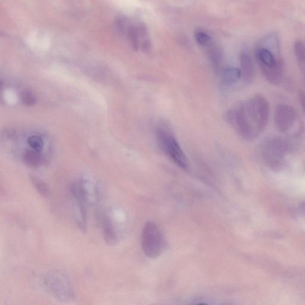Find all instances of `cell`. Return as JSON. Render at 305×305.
I'll return each instance as SVG.
<instances>
[{
    "mask_svg": "<svg viewBox=\"0 0 305 305\" xmlns=\"http://www.w3.org/2000/svg\"><path fill=\"white\" fill-rule=\"evenodd\" d=\"M269 117L267 99L256 95L248 100L240 103L226 113V120L243 139H255L265 129Z\"/></svg>",
    "mask_w": 305,
    "mask_h": 305,
    "instance_id": "cell-1",
    "label": "cell"
},
{
    "mask_svg": "<svg viewBox=\"0 0 305 305\" xmlns=\"http://www.w3.org/2000/svg\"><path fill=\"white\" fill-rule=\"evenodd\" d=\"M141 246L144 255L151 259L158 258L166 248V240L161 230L152 221L146 223L143 228Z\"/></svg>",
    "mask_w": 305,
    "mask_h": 305,
    "instance_id": "cell-2",
    "label": "cell"
},
{
    "mask_svg": "<svg viewBox=\"0 0 305 305\" xmlns=\"http://www.w3.org/2000/svg\"><path fill=\"white\" fill-rule=\"evenodd\" d=\"M156 136L160 148L176 165L181 168L187 170L188 161L187 157L177 140L173 136L171 130L165 125H160L157 128Z\"/></svg>",
    "mask_w": 305,
    "mask_h": 305,
    "instance_id": "cell-3",
    "label": "cell"
},
{
    "mask_svg": "<svg viewBox=\"0 0 305 305\" xmlns=\"http://www.w3.org/2000/svg\"><path fill=\"white\" fill-rule=\"evenodd\" d=\"M287 150L288 145L284 140L278 138L269 140L263 150L265 165L272 171H281L285 166V156Z\"/></svg>",
    "mask_w": 305,
    "mask_h": 305,
    "instance_id": "cell-4",
    "label": "cell"
},
{
    "mask_svg": "<svg viewBox=\"0 0 305 305\" xmlns=\"http://www.w3.org/2000/svg\"><path fill=\"white\" fill-rule=\"evenodd\" d=\"M45 284L50 293L57 299L70 300L74 296V291L68 277L59 271H52L45 277Z\"/></svg>",
    "mask_w": 305,
    "mask_h": 305,
    "instance_id": "cell-5",
    "label": "cell"
},
{
    "mask_svg": "<svg viewBox=\"0 0 305 305\" xmlns=\"http://www.w3.org/2000/svg\"><path fill=\"white\" fill-rule=\"evenodd\" d=\"M296 119V112L290 105H279L274 113L276 128L281 133H285L293 126Z\"/></svg>",
    "mask_w": 305,
    "mask_h": 305,
    "instance_id": "cell-6",
    "label": "cell"
},
{
    "mask_svg": "<svg viewBox=\"0 0 305 305\" xmlns=\"http://www.w3.org/2000/svg\"><path fill=\"white\" fill-rule=\"evenodd\" d=\"M240 61L244 81L247 83H252L255 78V72L251 57L248 53H242L240 54Z\"/></svg>",
    "mask_w": 305,
    "mask_h": 305,
    "instance_id": "cell-7",
    "label": "cell"
},
{
    "mask_svg": "<svg viewBox=\"0 0 305 305\" xmlns=\"http://www.w3.org/2000/svg\"><path fill=\"white\" fill-rule=\"evenodd\" d=\"M101 221L103 234L106 242L110 245H115L117 242L118 236L113 221L107 215L103 216Z\"/></svg>",
    "mask_w": 305,
    "mask_h": 305,
    "instance_id": "cell-8",
    "label": "cell"
},
{
    "mask_svg": "<svg viewBox=\"0 0 305 305\" xmlns=\"http://www.w3.org/2000/svg\"><path fill=\"white\" fill-rule=\"evenodd\" d=\"M256 57L261 67H274L280 61L276 59L274 53L271 50L261 46L256 50Z\"/></svg>",
    "mask_w": 305,
    "mask_h": 305,
    "instance_id": "cell-9",
    "label": "cell"
},
{
    "mask_svg": "<svg viewBox=\"0 0 305 305\" xmlns=\"http://www.w3.org/2000/svg\"><path fill=\"white\" fill-rule=\"evenodd\" d=\"M261 69L263 75L269 82L272 84H277L280 82L283 73V65L281 61L274 67H261Z\"/></svg>",
    "mask_w": 305,
    "mask_h": 305,
    "instance_id": "cell-10",
    "label": "cell"
},
{
    "mask_svg": "<svg viewBox=\"0 0 305 305\" xmlns=\"http://www.w3.org/2000/svg\"><path fill=\"white\" fill-rule=\"evenodd\" d=\"M242 77L241 70L236 67H228L223 72V81L226 84H233L239 81Z\"/></svg>",
    "mask_w": 305,
    "mask_h": 305,
    "instance_id": "cell-11",
    "label": "cell"
},
{
    "mask_svg": "<svg viewBox=\"0 0 305 305\" xmlns=\"http://www.w3.org/2000/svg\"><path fill=\"white\" fill-rule=\"evenodd\" d=\"M37 150L28 151L24 155V160L27 165L33 167H38L43 163V159L40 154L36 152Z\"/></svg>",
    "mask_w": 305,
    "mask_h": 305,
    "instance_id": "cell-12",
    "label": "cell"
},
{
    "mask_svg": "<svg viewBox=\"0 0 305 305\" xmlns=\"http://www.w3.org/2000/svg\"><path fill=\"white\" fill-rule=\"evenodd\" d=\"M194 36L197 44L201 47H208L213 44V38L207 32L197 30L195 31Z\"/></svg>",
    "mask_w": 305,
    "mask_h": 305,
    "instance_id": "cell-13",
    "label": "cell"
},
{
    "mask_svg": "<svg viewBox=\"0 0 305 305\" xmlns=\"http://www.w3.org/2000/svg\"><path fill=\"white\" fill-rule=\"evenodd\" d=\"M31 180L35 188L39 193L44 197H49L50 194V190L46 183L41 180L40 179L32 176Z\"/></svg>",
    "mask_w": 305,
    "mask_h": 305,
    "instance_id": "cell-14",
    "label": "cell"
},
{
    "mask_svg": "<svg viewBox=\"0 0 305 305\" xmlns=\"http://www.w3.org/2000/svg\"><path fill=\"white\" fill-rule=\"evenodd\" d=\"M294 51L298 62L305 63V44L303 42L296 41L294 43Z\"/></svg>",
    "mask_w": 305,
    "mask_h": 305,
    "instance_id": "cell-15",
    "label": "cell"
},
{
    "mask_svg": "<svg viewBox=\"0 0 305 305\" xmlns=\"http://www.w3.org/2000/svg\"><path fill=\"white\" fill-rule=\"evenodd\" d=\"M28 144L32 148L37 151L41 150L43 146V142L41 138L35 136L29 138Z\"/></svg>",
    "mask_w": 305,
    "mask_h": 305,
    "instance_id": "cell-16",
    "label": "cell"
},
{
    "mask_svg": "<svg viewBox=\"0 0 305 305\" xmlns=\"http://www.w3.org/2000/svg\"><path fill=\"white\" fill-rule=\"evenodd\" d=\"M140 48H141V50L143 53H150L152 46H151V42L149 40V38H146V39H144L141 42Z\"/></svg>",
    "mask_w": 305,
    "mask_h": 305,
    "instance_id": "cell-17",
    "label": "cell"
},
{
    "mask_svg": "<svg viewBox=\"0 0 305 305\" xmlns=\"http://www.w3.org/2000/svg\"><path fill=\"white\" fill-rule=\"evenodd\" d=\"M24 104L27 106H33L35 104V99L30 93H25L22 97Z\"/></svg>",
    "mask_w": 305,
    "mask_h": 305,
    "instance_id": "cell-18",
    "label": "cell"
},
{
    "mask_svg": "<svg viewBox=\"0 0 305 305\" xmlns=\"http://www.w3.org/2000/svg\"><path fill=\"white\" fill-rule=\"evenodd\" d=\"M295 214L297 217L305 218V201L298 205L295 210Z\"/></svg>",
    "mask_w": 305,
    "mask_h": 305,
    "instance_id": "cell-19",
    "label": "cell"
},
{
    "mask_svg": "<svg viewBox=\"0 0 305 305\" xmlns=\"http://www.w3.org/2000/svg\"><path fill=\"white\" fill-rule=\"evenodd\" d=\"M298 100H299L301 109L305 114V94L303 91H300L298 94Z\"/></svg>",
    "mask_w": 305,
    "mask_h": 305,
    "instance_id": "cell-20",
    "label": "cell"
}]
</instances>
